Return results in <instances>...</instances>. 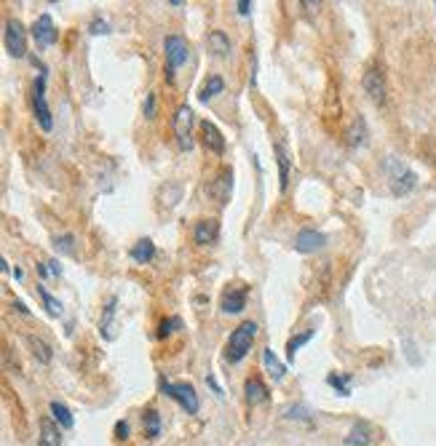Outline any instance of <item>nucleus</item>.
<instances>
[{"instance_id": "nucleus-1", "label": "nucleus", "mask_w": 436, "mask_h": 446, "mask_svg": "<svg viewBox=\"0 0 436 446\" xmlns=\"http://www.w3.org/2000/svg\"><path fill=\"white\" fill-rule=\"evenodd\" d=\"M257 329L260 327H257L255 321H244V324H239V327L230 331V337H227L223 358H225L227 363H239V361H244L246 353L252 350L255 337H257Z\"/></svg>"}, {"instance_id": "nucleus-2", "label": "nucleus", "mask_w": 436, "mask_h": 446, "mask_svg": "<svg viewBox=\"0 0 436 446\" xmlns=\"http://www.w3.org/2000/svg\"><path fill=\"white\" fill-rule=\"evenodd\" d=\"M163 53H166L163 75H166V81L172 83V81H175V69H179L188 62L191 46H188V40H185L182 35H166V38H163Z\"/></svg>"}, {"instance_id": "nucleus-3", "label": "nucleus", "mask_w": 436, "mask_h": 446, "mask_svg": "<svg viewBox=\"0 0 436 446\" xmlns=\"http://www.w3.org/2000/svg\"><path fill=\"white\" fill-rule=\"evenodd\" d=\"M158 388H161V393L166 395V398L177 401L188 414H198L201 401H198V393H195V388H193L191 382H169V379H161Z\"/></svg>"}, {"instance_id": "nucleus-4", "label": "nucleus", "mask_w": 436, "mask_h": 446, "mask_svg": "<svg viewBox=\"0 0 436 446\" xmlns=\"http://www.w3.org/2000/svg\"><path fill=\"white\" fill-rule=\"evenodd\" d=\"M33 110H35V118H38V126L43 131H51L54 129V115H51V107L46 102V75L40 72L33 83Z\"/></svg>"}, {"instance_id": "nucleus-5", "label": "nucleus", "mask_w": 436, "mask_h": 446, "mask_svg": "<svg viewBox=\"0 0 436 446\" xmlns=\"http://www.w3.org/2000/svg\"><path fill=\"white\" fill-rule=\"evenodd\" d=\"M3 46H6V51L11 53V56H17V59L27 56V33H24V27H22L19 19H8V22H6Z\"/></svg>"}, {"instance_id": "nucleus-6", "label": "nucleus", "mask_w": 436, "mask_h": 446, "mask_svg": "<svg viewBox=\"0 0 436 446\" xmlns=\"http://www.w3.org/2000/svg\"><path fill=\"white\" fill-rule=\"evenodd\" d=\"M366 97L375 104H385L388 99V83H385V72L380 67H366L364 78H362Z\"/></svg>"}, {"instance_id": "nucleus-7", "label": "nucleus", "mask_w": 436, "mask_h": 446, "mask_svg": "<svg viewBox=\"0 0 436 446\" xmlns=\"http://www.w3.org/2000/svg\"><path fill=\"white\" fill-rule=\"evenodd\" d=\"M191 126H193V110L188 104H179L172 120V129H175V137L179 150H191L193 139H191Z\"/></svg>"}, {"instance_id": "nucleus-8", "label": "nucleus", "mask_w": 436, "mask_h": 446, "mask_svg": "<svg viewBox=\"0 0 436 446\" xmlns=\"http://www.w3.org/2000/svg\"><path fill=\"white\" fill-rule=\"evenodd\" d=\"M327 246V236L324 233H318L314 227H305V230H300L295 238V251L297 254H316V251H321Z\"/></svg>"}, {"instance_id": "nucleus-9", "label": "nucleus", "mask_w": 436, "mask_h": 446, "mask_svg": "<svg viewBox=\"0 0 436 446\" xmlns=\"http://www.w3.org/2000/svg\"><path fill=\"white\" fill-rule=\"evenodd\" d=\"M33 38H35V43L40 49H49L54 46L56 40H59V30L54 27V19L49 14H40L35 19V24H33Z\"/></svg>"}, {"instance_id": "nucleus-10", "label": "nucleus", "mask_w": 436, "mask_h": 446, "mask_svg": "<svg viewBox=\"0 0 436 446\" xmlns=\"http://www.w3.org/2000/svg\"><path fill=\"white\" fill-rule=\"evenodd\" d=\"M201 139H204V147L214 155H223L225 153V137L223 131L211 123V120H201Z\"/></svg>"}, {"instance_id": "nucleus-11", "label": "nucleus", "mask_w": 436, "mask_h": 446, "mask_svg": "<svg viewBox=\"0 0 436 446\" xmlns=\"http://www.w3.org/2000/svg\"><path fill=\"white\" fill-rule=\"evenodd\" d=\"M246 299H249V289H246V286H236V289H227V292L223 294L220 308H223V313H227V315H239V313L246 308Z\"/></svg>"}, {"instance_id": "nucleus-12", "label": "nucleus", "mask_w": 436, "mask_h": 446, "mask_svg": "<svg viewBox=\"0 0 436 446\" xmlns=\"http://www.w3.org/2000/svg\"><path fill=\"white\" fill-rule=\"evenodd\" d=\"M415 188H418V174L412 172V169H401L399 174L391 176V195H396V198L410 195Z\"/></svg>"}, {"instance_id": "nucleus-13", "label": "nucleus", "mask_w": 436, "mask_h": 446, "mask_svg": "<svg viewBox=\"0 0 436 446\" xmlns=\"http://www.w3.org/2000/svg\"><path fill=\"white\" fill-rule=\"evenodd\" d=\"M230 188H233V172H230V169H223V172L217 174V179L209 185V195L217 198V204L225 206L227 201H230Z\"/></svg>"}, {"instance_id": "nucleus-14", "label": "nucleus", "mask_w": 436, "mask_h": 446, "mask_svg": "<svg viewBox=\"0 0 436 446\" xmlns=\"http://www.w3.org/2000/svg\"><path fill=\"white\" fill-rule=\"evenodd\" d=\"M115 313H118V297H110L102 308V318H99V334L105 340L115 337Z\"/></svg>"}, {"instance_id": "nucleus-15", "label": "nucleus", "mask_w": 436, "mask_h": 446, "mask_svg": "<svg viewBox=\"0 0 436 446\" xmlns=\"http://www.w3.org/2000/svg\"><path fill=\"white\" fill-rule=\"evenodd\" d=\"M217 236H220L217 220H201V222H195V227H193V240H195L198 246H209V243L217 240Z\"/></svg>"}, {"instance_id": "nucleus-16", "label": "nucleus", "mask_w": 436, "mask_h": 446, "mask_svg": "<svg viewBox=\"0 0 436 446\" xmlns=\"http://www.w3.org/2000/svg\"><path fill=\"white\" fill-rule=\"evenodd\" d=\"M366 137H369V129H366V120L362 115H356L353 123L348 126V131H346V142H348V147H364L366 144Z\"/></svg>"}, {"instance_id": "nucleus-17", "label": "nucleus", "mask_w": 436, "mask_h": 446, "mask_svg": "<svg viewBox=\"0 0 436 446\" xmlns=\"http://www.w3.org/2000/svg\"><path fill=\"white\" fill-rule=\"evenodd\" d=\"M244 393H246V401L255 406V404H265L271 393H268V388H265V382L260 377H249L244 382Z\"/></svg>"}, {"instance_id": "nucleus-18", "label": "nucleus", "mask_w": 436, "mask_h": 446, "mask_svg": "<svg viewBox=\"0 0 436 446\" xmlns=\"http://www.w3.org/2000/svg\"><path fill=\"white\" fill-rule=\"evenodd\" d=\"M273 153H276V163H279V188L286 190V185H289V169H292V160H289V153H286V144H284V142H276Z\"/></svg>"}, {"instance_id": "nucleus-19", "label": "nucleus", "mask_w": 436, "mask_h": 446, "mask_svg": "<svg viewBox=\"0 0 436 446\" xmlns=\"http://www.w3.org/2000/svg\"><path fill=\"white\" fill-rule=\"evenodd\" d=\"M131 259L137 262V265H147V262H153L156 259V243L150 238H140L134 246H131Z\"/></svg>"}, {"instance_id": "nucleus-20", "label": "nucleus", "mask_w": 436, "mask_h": 446, "mask_svg": "<svg viewBox=\"0 0 436 446\" xmlns=\"http://www.w3.org/2000/svg\"><path fill=\"white\" fill-rule=\"evenodd\" d=\"M223 91H225V78H223V75H209V78L204 81L201 91H198V99H201V102H209L214 97H220Z\"/></svg>"}, {"instance_id": "nucleus-21", "label": "nucleus", "mask_w": 436, "mask_h": 446, "mask_svg": "<svg viewBox=\"0 0 436 446\" xmlns=\"http://www.w3.org/2000/svg\"><path fill=\"white\" fill-rule=\"evenodd\" d=\"M49 412H51V417H54V422L59 425V428H65V430H70L72 425H75V420H72V414H70V409L62 404V401H51V406H49Z\"/></svg>"}, {"instance_id": "nucleus-22", "label": "nucleus", "mask_w": 436, "mask_h": 446, "mask_svg": "<svg viewBox=\"0 0 436 446\" xmlns=\"http://www.w3.org/2000/svg\"><path fill=\"white\" fill-rule=\"evenodd\" d=\"M209 51L214 56H227L230 53V38L223 30H211L209 33Z\"/></svg>"}, {"instance_id": "nucleus-23", "label": "nucleus", "mask_w": 436, "mask_h": 446, "mask_svg": "<svg viewBox=\"0 0 436 446\" xmlns=\"http://www.w3.org/2000/svg\"><path fill=\"white\" fill-rule=\"evenodd\" d=\"M27 345L33 347V356H35L40 363H51V358H54L51 345L43 342V340H40V337H35V334H30V337H27Z\"/></svg>"}, {"instance_id": "nucleus-24", "label": "nucleus", "mask_w": 436, "mask_h": 446, "mask_svg": "<svg viewBox=\"0 0 436 446\" xmlns=\"http://www.w3.org/2000/svg\"><path fill=\"white\" fill-rule=\"evenodd\" d=\"M346 444L348 446H369L372 444V433L366 428L364 422H359V425H353L350 433L346 436Z\"/></svg>"}, {"instance_id": "nucleus-25", "label": "nucleus", "mask_w": 436, "mask_h": 446, "mask_svg": "<svg viewBox=\"0 0 436 446\" xmlns=\"http://www.w3.org/2000/svg\"><path fill=\"white\" fill-rule=\"evenodd\" d=\"M142 425H145V436L147 438H158L161 436V414H158V409H145Z\"/></svg>"}, {"instance_id": "nucleus-26", "label": "nucleus", "mask_w": 436, "mask_h": 446, "mask_svg": "<svg viewBox=\"0 0 436 446\" xmlns=\"http://www.w3.org/2000/svg\"><path fill=\"white\" fill-rule=\"evenodd\" d=\"M262 363H265V369L271 372V377L276 379V382L284 379V372H286V369H284V363L273 356V350H271V347H265V350H262Z\"/></svg>"}, {"instance_id": "nucleus-27", "label": "nucleus", "mask_w": 436, "mask_h": 446, "mask_svg": "<svg viewBox=\"0 0 436 446\" xmlns=\"http://www.w3.org/2000/svg\"><path fill=\"white\" fill-rule=\"evenodd\" d=\"M327 385H330L332 390H337L340 395H350V374H343V372H337V374H327Z\"/></svg>"}, {"instance_id": "nucleus-28", "label": "nucleus", "mask_w": 436, "mask_h": 446, "mask_svg": "<svg viewBox=\"0 0 436 446\" xmlns=\"http://www.w3.org/2000/svg\"><path fill=\"white\" fill-rule=\"evenodd\" d=\"M38 294H40V299H43V308H46V313H49V315H62V302H59L56 297H51V292H49L43 283H38Z\"/></svg>"}, {"instance_id": "nucleus-29", "label": "nucleus", "mask_w": 436, "mask_h": 446, "mask_svg": "<svg viewBox=\"0 0 436 446\" xmlns=\"http://www.w3.org/2000/svg\"><path fill=\"white\" fill-rule=\"evenodd\" d=\"M314 334H316V329H305L302 334H295V337H292V340L286 342V358L295 361V353H297V350H300V347H302L305 342H311V337H314Z\"/></svg>"}, {"instance_id": "nucleus-30", "label": "nucleus", "mask_w": 436, "mask_h": 446, "mask_svg": "<svg viewBox=\"0 0 436 446\" xmlns=\"http://www.w3.org/2000/svg\"><path fill=\"white\" fill-rule=\"evenodd\" d=\"M54 249H56V254H67V257H75V236H72V233L56 236V238H54Z\"/></svg>"}, {"instance_id": "nucleus-31", "label": "nucleus", "mask_w": 436, "mask_h": 446, "mask_svg": "<svg viewBox=\"0 0 436 446\" xmlns=\"http://www.w3.org/2000/svg\"><path fill=\"white\" fill-rule=\"evenodd\" d=\"M40 430H43L40 441H49V444H54V446L62 444V436H59V428L54 425L51 420H40Z\"/></svg>"}, {"instance_id": "nucleus-32", "label": "nucleus", "mask_w": 436, "mask_h": 446, "mask_svg": "<svg viewBox=\"0 0 436 446\" xmlns=\"http://www.w3.org/2000/svg\"><path fill=\"white\" fill-rule=\"evenodd\" d=\"M177 329H182V318H177V315H172V318H163V321L158 324V340H166V337H172Z\"/></svg>"}, {"instance_id": "nucleus-33", "label": "nucleus", "mask_w": 436, "mask_h": 446, "mask_svg": "<svg viewBox=\"0 0 436 446\" xmlns=\"http://www.w3.org/2000/svg\"><path fill=\"white\" fill-rule=\"evenodd\" d=\"M88 33L91 35H110V24H107L105 19H91V24H88Z\"/></svg>"}, {"instance_id": "nucleus-34", "label": "nucleus", "mask_w": 436, "mask_h": 446, "mask_svg": "<svg viewBox=\"0 0 436 446\" xmlns=\"http://www.w3.org/2000/svg\"><path fill=\"white\" fill-rule=\"evenodd\" d=\"M145 118H156V91H147L145 97Z\"/></svg>"}, {"instance_id": "nucleus-35", "label": "nucleus", "mask_w": 436, "mask_h": 446, "mask_svg": "<svg viewBox=\"0 0 436 446\" xmlns=\"http://www.w3.org/2000/svg\"><path fill=\"white\" fill-rule=\"evenodd\" d=\"M115 438H118V441H126V438H129V422H126V420H118V422H115Z\"/></svg>"}, {"instance_id": "nucleus-36", "label": "nucleus", "mask_w": 436, "mask_h": 446, "mask_svg": "<svg viewBox=\"0 0 436 446\" xmlns=\"http://www.w3.org/2000/svg\"><path fill=\"white\" fill-rule=\"evenodd\" d=\"M286 417H292V420H308V409H302V406H292L289 412H286Z\"/></svg>"}, {"instance_id": "nucleus-37", "label": "nucleus", "mask_w": 436, "mask_h": 446, "mask_svg": "<svg viewBox=\"0 0 436 446\" xmlns=\"http://www.w3.org/2000/svg\"><path fill=\"white\" fill-rule=\"evenodd\" d=\"M236 11H239L241 17H249V14H252V3H249V0H239V3H236Z\"/></svg>"}, {"instance_id": "nucleus-38", "label": "nucleus", "mask_w": 436, "mask_h": 446, "mask_svg": "<svg viewBox=\"0 0 436 446\" xmlns=\"http://www.w3.org/2000/svg\"><path fill=\"white\" fill-rule=\"evenodd\" d=\"M207 382H209V385H211V390H214V393L220 395V398H223V395H225V393H223V388H220V385H217V379H214V374H207Z\"/></svg>"}, {"instance_id": "nucleus-39", "label": "nucleus", "mask_w": 436, "mask_h": 446, "mask_svg": "<svg viewBox=\"0 0 436 446\" xmlns=\"http://www.w3.org/2000/svg\"><path fill=\"white\" fill-rule=\"evenodd\" d=\"M14 310H17V313H22V315H30V310H27V305H24L22 299H14Z\"/></svg>"}, {"instance_id": "nucleus-40", "label": "nucleus", "mask_w": 436, "mask_h": 446, "mask_svg": "<svg viewBox=\"0 0 436 446\" xmlns=\"http://www.w3.org/2000/svg\"><path fill=\"white\" fill-rule=\"evenodd\" d=\"M49 265H51V273L54 275H62V267H59V262H56V259H51Z\"/></svg>"}, {"instance_id": "nucleus-41", "label": "nucleus", "mask_w": 436, "mask_h": 446, "mask_svg": "<svg viewBox=\"0 0 436 446\" xmlns=\"http://www.w3.org/2000/svg\"><path fill=\"white\" fill-rule=\"evenodd\" d=\"M24 278V270L22 267H14V281H22Z\"/></svg>"}, {"instance_id": "nucleus-42", "label": "nucleus", "mask_w": 436, "mask_h": 446, "mask_svg": "<svg viewBox=\"0 0 436 446\" xmlns=\"http://www.w3.org/2000/svg\"><path fill=\"white\" fill-rule=\"evenodd\" d=\"M38 273L43 275V278H46V275L51 273V270H49V267H46V265H38Z\"/></svg>"}, {"instance_id": "nucleus-43", "label": "nucleus", "mask_w": 436, "mask_h": 446, "mask_svg": "<svg viewBox=\"0 0 436 446\" xmlns=\"http://www.w3.org/2000/svg\"><path fill=\"white\" fill-rule=\"evenodd\" d=\"M38 446H54V444H49V441H38Z\"/></svg>"}]
</instances>
